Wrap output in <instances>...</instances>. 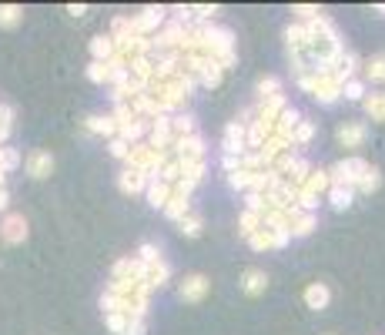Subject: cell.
Returning a JSON list of instances; mask_svg holds the SVG:
<instances>
[{
	"mask_svg": "<svg viewBox=\"0 0 385 335\" xmlns=\"http://www.w3.org/2000/svg\"><path fill=\"white\" fill-rule=\"evenodd\" d=\"M329 302H332V292L325 282H312L305 289V305L308 309H315V312H322V309H329Z\"/></svg>",
	"mask_w": 385,
	"mask_h": 335,
	"instance_id": "7c38bea8",
	"label": "cell"
},
{
	"mask_svg": "<svg viewBox=\"0 0 385 335\" xmlns=\"http://www.w3.org/2000/svg\"><path fill=\"white\" fill-rule=\"evenodd\" d=\"M118 188H121L124 195H138L141 188H148V178H144L138 168H124L121 178H118Z\"/></svg>",
	"mask_w": 385,
	"mask_h": 335,
	"instance_id": "9a60e30c",
	"label": "cell"
},
{
	"mask_svg": "<svg viewBox=\"0 0 385 335\" xmlns=\"http://www.w3.org/2000/svg\"><path fill=\"white\" fill-rule=\"evenodd\" d=\"M4 208H7V191L0 188V212H4Z\"/></svg>",
	"mask_w": 385,
	"mask_h": 335,
	"instance_id": "f546056e",
	"label": "cell"
},
{
	"mask_svg": "<svg viewBox=\"0 0 385 335\" xmlns=\"http://www.w3.org/2000/svg\"><path fill=\"white\" fill-rule=\"evenodd\" d=\"M178 225H181V232H185L188 238H198L201 234V218L198 215H188L185 222H178Z\"/></svg>",
	"mask_w": 385,
	"mask_h": 335,
	"instance_id": "83f0119b",
	"label": "cell"
},
{
	"mask_svg": "<svg viewBox=\"0 0 385 335\" xmlns=\"http://www.w3.org/2000/svg\"><path fill=\"white\" fill-rule=\"evenodd\" d=\"M84 124H88L91 134H118V118H101V114H94Z\"/></svg>",
	"mask_w": 385,
	"mask_h": 335,
	"instance_id": "ffe728a7",
	"label": "cell"
},
{
	"mask_svg": "<svg viewBox=\"0 0 385 335\" xmlns=\"http://www.w3.org/2000/svg\"><path fill=\"white\" fill-rule=\"evenodd\" d=\"M312 228H315V212H302V208H295V212H292V238L312 234Z\"/></svg>",
	"mask_w": 385,
	"mask_h": 335,
	"instance_id": "e0dca14e",
	"label": "cell"
},
{
	"mask_svg": "<svg viewBox=\"0 0 385 335\" xmlns=\"http://www.w3.org/2000/svg\"><path fill=\"white\" fill-rule=\"evenodd\" d=\"M365 78L379 81V84L385 81V51H382V54H372L369 61H365Z\"/></svg>",
	"mask_w": 385,
	"mask_h": 335,
	"instance_id": "44dd1931",
	"label": "cell"
},
{
	"mask_svg": "<svg viewBox=\"0 0 385 335\" xmlns=\"http://www.w3.org/2000/svg\"><path fill=\"white\" fill-rule=\"evenodd\" d=\"M248 242H252V248H258V252H268V248H285L288 242H292V234L275 232V228H262V232H255Z\"/></svg>",
	"mask_w": 385,
	"mask_h": 335,
	"instance_id": "8992f818",
	"label": "cell"
},
{
	"mask_svg": "<svg viewBox=\"0 0 385 335\" xmlns=\"http://www.w3.org/2000/svg\"><path fill=\"white\" fill-rule=\"evenodd\" d=\"M248 151V121H235L225 128V155H245Z\"/></svg>",
	"mask_w": 385,
	"mask_h": 335,
	"instance_id": "277c9868",
	"label": "cell"
},
{
	"mask_svg": "<svg viewBox=\"0 0 385 335\" xmlns=\"http://www.w3.org/2000/svg\"><path fill=\"white\" fill-rule=\"evenodd\" d=\"M325 198L332 201V208H335V212H345V208H352V201H355V188H345V185H332Z\"/></svg>",
	"mask_w": 385,
	"mask_h": 335,
	"instance_id": "2e32d148",
	"label": "cell"
},
{
	"mask_svg": "<svg viewBox=\"0 0 385 335\" xmlns=\"http://www.w3.org/2000/svg\"><path fill=\"white\" fill-rule=\"evenodd\" d=\"M365 138H369V128H365L362 121H345L335 131V141H339L342 148H362Z\"/></svg>",
	"mask_w": 385,
	"mask_h": 335,
	"instance_id": "5b68a950",
	"label": "cell"
},
{
	"mask_svg": "<svg viewBox=\"0 0 385 335\" xmlns=\"http://www.w3.org/2000/svg\"><path fill=\"white\" fill-rule=\"evenodd\" d=\"M17 165H21V155H17L14 148H0V171L7 175V171H14Z\"/></svg>",
	"mask_w": 385,
	"mask_h": 335,
	"instance_id": "d4e9b609",
	"label": "cell"
},
{
	"mask_svg": "<svg viewBox=\"0 0 385 335\" xmlns=\"http://www.w3.org/2000/svg\"><path fill=\"white\" fill-rule=\"evenodd\" d=\"M365 171H369V161H362V158H342V161H335V165L329 168V178H332V185L355 188Z\"/></svg>",
	"mask_w": 385,
	"mask_h": 335,
	"instance_id": "3957f363",
	"label": "cell"
},
{
	"mask_svg": "<svg viewBox=\"0 0 385 335\" xmlns=\"http://www.w3.org/2000/svg\"><path fill=\"white\" fill-rule=\"evenodd\" d=\"M91 54H94V61H101V64H111V61L118 57V41H114V34L94 37V41H91Z\"/></svg>",
	"mask_w": 385,
	"mask_h": 335,
	"instance_id": "9c48e42d",
	"label": "cell"
},
{
	"mask_svg": "<svg viewBox=\"0 0 385 335\" xmlns=\"http://www.w3.org/2000/svg\"><path fill=\"white\" fill-rule=\"evenodd\" d=\"M265 289H268V275H265L262 268H245V275H242L245 295H262Z\"/></svg>",
	"mask_w": 385,
	"mask_h": 335,
	"instance_id": "5bb4252c",
	"label": "cell"
},
{
	"mask_svg": "<svg viewBox=\"0 0 385 335\" xmlns=\"http://www.w3.org/2000/svg\"><path fill=\"white\" fill-rule=\"evenodd\" d=\"M379 185H382V175H379V168L369 165V171L355 185V195H372V191H379Z\"/></svg>",
	"mask_w": 385,
	"mask_h": 335,
	"instance_id": "ac0fdd59",
	"label": "cell"
},
{
	"mask_svg": "<svg viewBox=\"0 0 385 335\" xmlns=\"http://www.w3.org/2000/svg\"><path fill=\"white\" fill-rule=\"evenodd\" d=\"M211 282L205 279V275H188L185 282H181V299L185 302H201L205 295H208Z\"/></svg>",
	"mask_w": 385,
	"mask_h": 335,
	"instance_id": "30bf717a",
	"label": "cell"
},
{
	"mask_svg": "<svg viewBox=\"0 0 385 335\" xmlns=\"http://www.w3.org/2000/svg\"><path fill=\"white\" fill-rule=\"evenodd\" d=\"M21 17H24V11L17 4H4V7H0V27H17Z\"/></svg>",
	"mask_w": 385,
	"mask_h": 335,
	"instance_id": "603a6c76",
	"label": "cell"
},
{
	"mask_svg": "<svg viewBox=\"0 0 385 335\" xmlns=\"http://www.w3.org/2000/svg\"><path fill=\"white\" fill-rule=\"evenodd\" d=\"M0 238L11 242V245H21L24 238H27V218L24 215H7L0 222Z\"/></svg>",
	"mask_w": 385,
	"mask_h": 335,
	"instance_id": "52a82bcc",
	"label": "cell"
},
{
	"mask_svg": "<svg viewBox=\"0 0 385 335\" xmlns=\"http://www.w3.org/2000/svg\"><path fill=\"white\" fill-rule=\"evenodd\" d=\"M365 114L372 121H385V91H375V94L365 98Z\"/></svg>",
	"mask_w": 385,
	"mask_h": 335,
	"instance_id": "d6986e66",
	"label": "cell"
},
{
	"mask_svg": "<svg viewBox=\"0 0 385 335\" xmlns=\"http://www.w3.org/2000/svg\"><path fill=\"white\" fill-rule=\"evenodd\" d=\"M329 188H332L329 171L312 168V171H308V178L298 185V208H302V212H315L319 198H322V195H329Z\"/></svg>",
	"mask_w": 385,
	"mask_h": 335,
	"instance_id": "7a4b0ae2",
	"label": "cell"
},
{
	"mask_svg": "<svg viewBox=\"0 0 385 335\" xmlns=\"http://www.w3.org/2000/svg\"><path fill=\"white\" fill-rule=\"evenodd\" d=\"M124 335H144V319H131V325H128Z\"/></svg>",
	"mask_w": 385,
	"mask_h": 335,
	"instance_id": "f1b7e54d",
	"label": "cell"
},
{
	"mask_svg": "<svg viewBox=\"0 0 385 335\" xmlns=\"http://www.w3.org/2000/svg\"><path fill=\"white\" fill-rule=\"evenodd\" d=\"M298 88L308 91L312 98H319L322 104H335L345 91V81L335 71H308V74H298Z\"/></svg>",
	"mask_w": 385,
	"mask_h": 335,
	"instance_id": "6da1fadb",
	"label": "cell"
},
{
	"mask_svg": "<svg viewBox=\"0 0 385 335\" xmlns=\"http://www.w3.org/2000/svg\"><path fill=\"white\" fill-rule=\"evenodd\" d=\"M54 171V155L51 151H34L31 158H27V175L31 178H47Z\"/></svg>",
	"mask_w": 385,
	"mask_h": 335,
	"instance_id": "8fae6325",
	"label": "cell"
},
{
	"mask_svg": "<svg viewBox=\"0 0 385 335\" xmlns=\"http://www.w3.org/2000/svg\"><path fill=\"white\" fill-rule=\"evenodd\" d=\"M272 94H282V81L278 78H262L258 81V98H272Z\"/></svg>",
	"mask_w": 385,
	"mask_h": 335,
	"instance_id": "484cf974",
	"label": "cell"
},
{
	"mask_svg": "<svg viewBox=\"0 0 385 335\" xmlns=\"http://www.w3.org/2000/svg\"><path fill=\"white\" fill-rule=\"evenodd\" d=\"M171 195H175V185H168V181H161V178L148 181V201H151L154 208H168Z\"/></svg>",
	"mask_w": 385,
	"mask_h": 335,
	"instance_id": "4fadbf2b",
	"label": "cell"
},
{
	"mask_svg": "<svg viewBox=\"0 0 385 335\" xmlns=\"http://www.w3.org/2000/svg\"><path fill=\"white\" fill-rule=\"evenodd\" d=\"M342 98H349V100H365L369 98V94H365V84L362 81H349V84H345V91H342Z\"/></svg>",
	"mask_w": 385,
	"mask_h": 335,
	"instance_id": "4316f807",
	"label": "cell"
},
{
	"mask_svg": "<svg viewBox=\"0 0 385 335\" xmlns=\"http://www.w3.org/2000/svg\"><path fill=\"white\" fill-rule=\"evenodd\" d=\"M131 21H134V34H138V37H151V31L158 34V27H161V21H165V11L148 7V11H141L138 17H131Z\"/></svg>",
	"mask_w": 385,
	"mask_h": 335,
	"instance_id": "ba28073f",
	"label": "cell"
},
{
	"mask_svg": "<svg viewBox=\"0 0 385 335\" xmlns=\"http://www.w3.org/2000/svg\"><path fill=\"white\" fill-rule=\"evenodd\" d=\"M312 138H315V124H312V121H298L292 145H295V148H308V145H312Z\"/></svg>",
	"mask_w": 385,
	"mask_h": 335,
	"instance_id": "7402d4cb",
	"label": "cell"
},
{
	"mask_svg": "<svg viewBox=\"0 0 385 335\" xmlns=\"http://www.w3.org/2000/svg\"><path fill=\"white\" fill-rule=\"evenodd\" d=\"M88 78L94 81V84H104V81L114 78V67H111V64H101V61H94V64L88 67Z\"/></svg>",
	"mask_w": 385,
	"mask_h": 335,
	"instance_id": "cb8c5ba5",
	"label": "cell"
}]
</instances>
